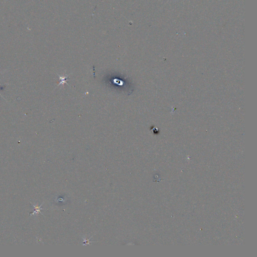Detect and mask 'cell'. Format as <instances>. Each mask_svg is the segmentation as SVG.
<instances>
[{
  "mask_svg": "<svg viewBox=\"0 0 257 257\" xmlns=\"http://www.w3.org/2000/svg\"><path fill=\"white\" fill-rule=\"evenodd\" d=\"M169 1V0H168V1Z\"/></svg>",
  "mask_w": 257,
  "mask_h": 257,
  "instance_id": "obj_4",
  "label": "cell"
},
{
  "mask_svg": "<svg viewBox=\"0 0 257 257\" xmlns=\"http://www.w3.org/2000/svg\"><path fill=\"white\" fill-rule=\"evenodd\" d=\"M0 95H1V96H2V95H1V94H0ZM2 97H3V96H2Z\"/></svg>",
  "mask_w": 257,
  "mask_h": 257,
  "instance_id": "obj_3",
  "label": "cell"
},
{
  "mask_svg": "<svg viewBox=\"0 0 257 257\" xmlns=\"http://www.w3.org/2000/svg\"><path fill=\"white\" fill-rule=\"evenodd\" d=\"M58 76L60 77V82L57 86H60V85H64V83H66L67 85V80L69 79V75L65 76V77H60V75H58Z\"/></svg>",
  "mask_w": 257,
  "mask_h": 257,
  "instance_id": "obj_2",
  "label": "cell"
},
{
  "mask_svg": "<svg viewBox=\"0 0 257 257\" xmlns=\"http://www.w3.org/2000/svg\"><path fill=\"white\" fill-rule=\"evenodd\" d=\"M109 77H111L109 74ZM128 77H122V75L114 74L111 77L107 78L106 83L111 88L117 91H122L127 92L128 95H130L133 91V87L132 86L130 78Z\"/></svg>",
  "mask_w": 257,
  "mask_h": 257,
  "instance_id": "obj_1",
  "label": "cell"
}]
</instances>
